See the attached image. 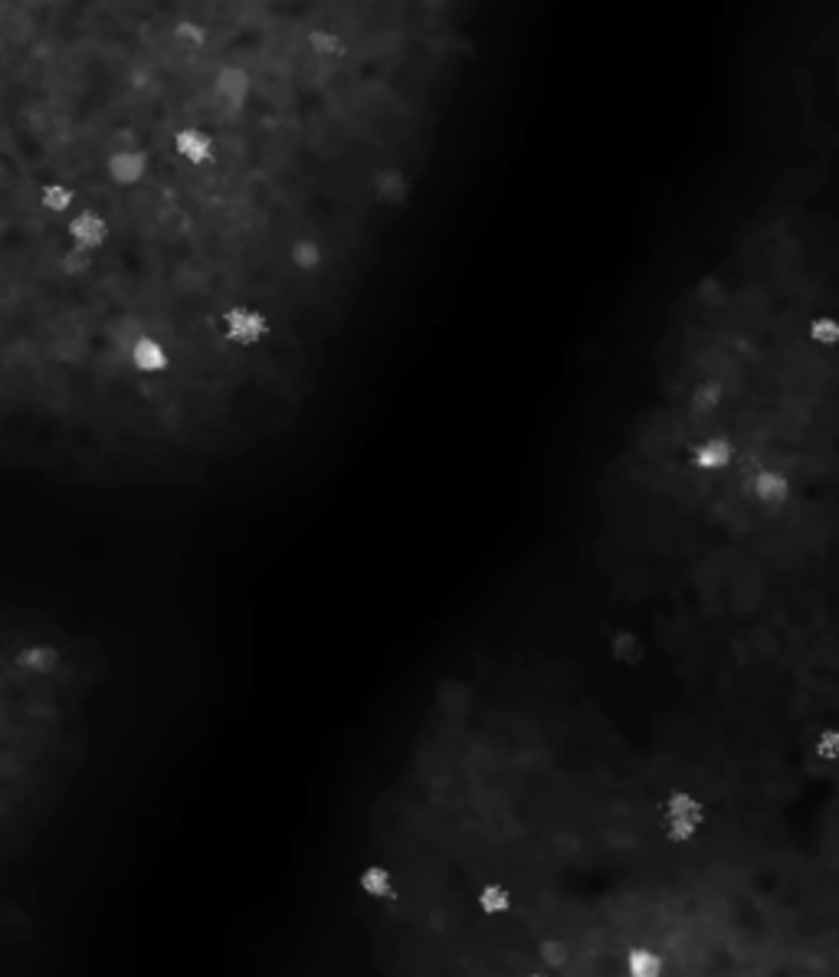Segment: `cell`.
<instances>
[{
    "instance_id": "1",
    "label": "cell",
    "mask_w": 839,
    "mask_h": 977,
    "mask_svg": "<svg viewBox=\"0 0 839 977\" xmlns=\"http://www.w3.org/2000/svg\"><path fill=\"white\" fill-rule=\"evenodd\" d=\"M708 823V804L692 791H669L663 797V837L669 843H689Z\"/></svg>"
},
{
    "instance_id": "2",
    "label": "cell",
    "mask_w": 839,
    "mask_h": 977,
    "mask_svg": "<svg viewBox=\"0 0 839 977\" xmlns=\"http://www.w3.org/2000/svg\"><path fill=\"white\" fill-rule=\"evenodd\" d=\"M689 459L699 473H725V469L735 466V459H738L735 437H728V433H705V437H699V443L692 446Z\"/></svg>"
},
{
    "instance_id": "3",
    "label": "cell",
    "mask_w": 839,
    "mask_h": 977,
    "mask_svg": "<svg viewBox=\"0 0 839 977\" xmlns=\"http://www.w3.org/2000/svg\"><path fill=\"white\" fill-rule=\"evenodd\" d=\"M66 237L79 250H89L99 256L105 250V243H109V223L99 214H92V210H73L66 217Z\"/></svg>"
},
{
    "instance_id": "4",
    "label": "cell",
    "mask_w": 839,
    "mask_h": 977,
    "mask_svg": "<svg viewBox=\"0 0 839 977\" xmlns=\"http://www.w3.org/2000/svg\"><path fill=\"white\" fill-rule=\"evenodd\" d=\"M790 479L781 473V469H758L751 479V486H748V496L754 505H761V509H784L787 499H790Z\"/></svg>"
},
{
    "instance_id": "5",
    "label": "cell",
    "mask_w": 839,
    "mask_h": 977,
    "mask_svg": "<svg viewBox=\"0 0 839 977\" xmlns=\"http://www.w3.org/2000/svg\"><path fill=\"white\" fill-rule=\"evenodd\" d=\"M472 902L479 905V912L486 918H502V915L512 912V889H508L505 882H499V879H486V882H479Z\"/></svg>"
},
{
    "instance_id": "6",
    "label": "cell",
    "mask_w": 839,
    "mask_h": 977,
    "mask_svg": "<svg viewBox=\"0 0 839 977\" xmlns=\"http://www.w3.org/2000/svg\"><path fill=\"white\" fill-rule=\"evenodd\" d=\"M623 971L630 977H659V974H666V961L656 948L630 945L623 955Z\"/></svg>"
},
{
    "instance_id": "7",
    "label": "cell",
    "mask_w": 839,
    "mask_h": 977,
    "mask_svg": "<svg viewBox=\"0 0 839 977\" xmlns=\"http://www.w3.org/2000/svg\"><path fill=\"white\" fill-rule=\"evenodd\" d=\"M56 666H59V650H56V646L30 643V646H23V650L17 653V669H23V673L46 676V673H53Z\"/></svg>"
},
{
    "instance_id": "8",
    "label": "cell",
    "mask_w": 839,
    "mask_h": 977,
    "mask_svg": "<svg viewBox=\"0 0 839 977\" xmlns=\"http://www.w3.org/2000/svg\"><path fill=\"white\" fill-rule=\"evenodd\" d=\"M535 958L541 964V971H551V974H561V971H571V945H567L564 938H538L535 945Z\"/></svg>"
},
{
    "instance_id": "9",
    "label": "cell",
    "mask_w": 839,
    "mask_h": 977,
    "mask_svg": "<svg viewBox=\"0 0 839 977\" xmlns=\"http://www.w3.org/2000/svg\"><path fill=\"white\" fill-rule=\"evenodd\" d=\"M40 210H46L50 217H69L76 210V194L73 187L50 181L40 187Z\"/></svg>"
},
{
    "instance_id": "10",
    "label": "cell",
    "mask_w": 839,
    "mask_h": 977,
    "mask_svg": "<svg viewBox=\"0 0 839 977\" xmlns=\"http://www.w3.org/2000/svg\"><path fill=\"white\" fill-rule=\"evenodd\" d=\"M610 656H613V663H620V666H640L643 656H646V646L640 643V637H636V633L623 630V633H617V637H613Z\"/></svg>"
},
{
    "instance_id": "11",
    "label": "cell",
    "mask_w": 839,
    "mask_h": 977,
    "mask_svg": "<svg viewBox=\"0 0 839 977\" xmlns=\"http://www.w3.org/2000/svg\"><path fill=\"white\" fill-rule=\"evenodd\" d=\"M361 892L371 899H384L394 892V869L387 866H368L361 873Z\"/></svg>"
},
{
    "instance_id": "12",
    "label": "cell",
    "mask_w": 839,
    "mask_h": 977,
    "mask_svg": "<svg viewBox=\"0 0 839 977\" xmlns=\"http://www.w3.org/2000/svg\"><path fill=\"white\" fill-rule=\"evenodd\" d=\"M813 758H820L823 764H833L839 758V735L833 725H823L820 735L813 738Z\"/></svg>"
},
{
    "instance_id": "13",
    "label": "cell",
    "mask_w": 839,
    "mask_h": 977,
    "mask_svg": "<svg viewBox=\"0 0 839 977\" xmlns=\"http://www.w3.org/2000/svg\"><path fill=\"white\" fill-rule=\"evenodd\" d=\"M364 282H368V276H364ZM364 282H361V286H358V292H354V299H358V296H361V289H364ZM338 335H341V332H338ZM338 335H335V338H338ZM335 338H332V341H328V345H325L322 351H315V355H292V358H299V361H302V358H309V361H315V358H325V355H328V351H332V345H335Z\"/></svg>"
}]
</instances>
